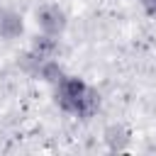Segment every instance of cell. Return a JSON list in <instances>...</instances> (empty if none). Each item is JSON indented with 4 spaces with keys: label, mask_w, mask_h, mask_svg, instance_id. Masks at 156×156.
<instances>
[{
    "label": "cell",
    "mask_w": 156,
    "mask_h": 156,
    "mask_svg": "<svg viewBox=\"0 0 156 156\" xmlns=\"http://www.w3.org/2000/svg\"><path fill=\"white\" fill-rule=\"evenodd\" d=\"M34 78H37V80H44V83H49V85L54 88L56 83H61V80L66 78V71H63V66H61L56 58H44V61L39 63Z\"/></svg>",
    "instance_id": "cell-7"
},
{
    "label": "cell",
    "mask_w": 156,
    "mask_h": 156,
    "mask_svg": "<svg viewBox=\"0 0 156 156\" xmlns=\"http://www.w3.org/2000/svg\"><path fill=\"white\" fill-rule=\"evenodd\" d=\"M98 110H100V93L95 90V88H85V93L80 95V100H78V105H76V110H73V115L78 117V119H90V117H95L98 115Z\"/></svg>",
    "instance_id": "cell-6"
},
{
    "label": "cell",
    "mask_w": 156,
    "mask_h": 156,
    "mask_svg": "<svg viewBox=\"0 0 156 156\" xmlns=\"http://www.w3.org/2000/svg\"><path fill=\"white\" fill-rule=\"evenodd\" d=\"M34 22H37L39 32H46V34H54V37H61L68 27V17H66L63 7H58L56 2L39 5L37 12H34Z\"/></svg>",
    "instance_id": "cell-2"
},
{
    "label": "cell",
    "mask_w": 156,
    "mask_h": 156,
    "mask_svg": "<svg viewBox=\"0 0 156 156\" xmlns=\"http://www.w3.org/2000/svg\"><path fill=\"white\" fill-rule=\"evenodd\" d=\"M139 5L151 20H156V0H139Z\"/></svg>",
    "instance_id": "cell-8"
},
{
    "label": "cell",
    "mask_w": 156,
    "mask_h": 156,
    "mask_svg": "<svg viewBox=\"0 0 156 156\" xmlns=\"http://www.w3.org/2000/svg\"><path fill=\"white\" fill-rule=\"evenodd\" d=\"M102 139H105V146H107L110 151H127L129 144H132V132H129V127L115 122V124L105 127Z\"/></svg>",
    "instance_id": "cell-5"
},
{
    "label": "cell",
    "mask_w": 156,
    "mask_h": 156,
    "mask_svg": "<svg viewBox=\"0 0 156 156\" xmlns=\"http://www.w3.org/2000/svg\"><path fill=\"white\" fill-rule=\"evenodd\" d=\"M24 34V17L15 7H0V39L17 41Z\"/></svg>",
    "instance_id": "cell-3"
},
{
    "label": "cell",
    "mask_w": 156,
    "mask_h": 156,
    "mask_svg": "<svg viewBox=\"0 0 156 156\" xmlns=\"http://www.w3.org/2000/svg\"><path fill=\"white\" fill-rule=\"evenodd\" d=\"M85 88H88V83H85L83 78H78V76H68V73H66V78H63L61 83L54 85V102H56L63 112L73 115V110H76L80 95L85 93Z\"/></svg>",
    "instance_id": "cell-1"
},
{
    "label": "cell",
    "mask_w": 156,
    "mask_h": 156,
    "mask_svg": "<svg viewBox=\"0 0 156 156\" xmlns=\"http://www.w3.org/2000/svg\"><path fill=\"white\" fill-rule=\"evenodd\" d=\"M32 54H37L39 58H56L58 51H61V44H58V37L54 34H46V32H37L32 39H29V46H27Z\"/></svg>",
    "instance_id": "cell-4"
}]
</instances>
